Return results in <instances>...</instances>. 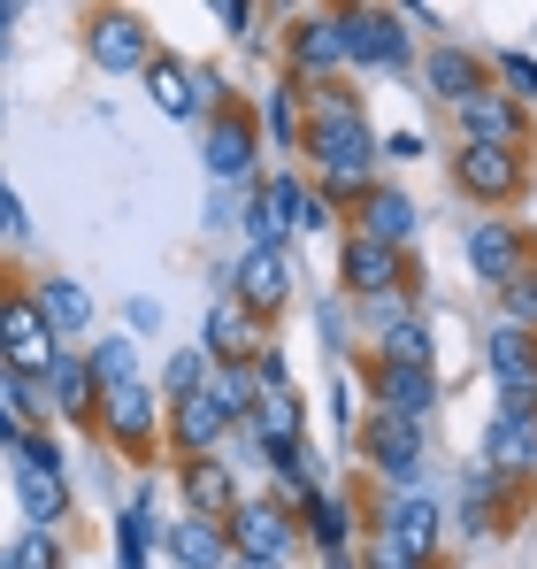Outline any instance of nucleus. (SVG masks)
<instances>
[{
  "mask_svg": "<svg viewBox=\"0 0 537 569\" xmlns=\"http://www.w3.org/2000/svg\"><path fill=\"white\" fill-rule=\"evenodd\" d=\"M315 108V123H307V147H315V162H323V200L331 192H376V139H368V116H361L354 93H338V86H315L307 93Z\"/></svg>",
  "mask_w": 537,
  "mask_h": 569,
  "instance_id": "1",
  "label": "nucleus"
},
{
  "mask_svg": "<svg viewBox=\"0 0 537 569\" xmlns=\"http://www.w3.org/2000/svg\"><path fill=\"white\" fill-rule=\"evenodd\" d=\"M0 355H8V370H16V378H54L62 339H54V323L39 316V300H23V292H8V300H0Z\"/></svg>",
  "mask_w": 537,
  "mask_h": 569,
  "instance_id": "2",
  "label": "nucleus"
},
{
  "mask_svg": "<svg viewBox=\"0 0 537 569\" xmlns=\"http://www.w3.org/2000/svg\"><path fill=\"white\" fill-rule=\"evenodd\" d=\"M338 31H346V62H368V70L407 62V16H392V8H346Z\"/></svg>",
  "mask_w": 537,
  "mask_h": 569,
  "instance_id": "3",
  "label": "nucleus"
},
{
  "mask_svg": "<svg viewBox=\"0 0 537 569\" xmlns=\"http://www.w3.org/2000/svg\"><path fill=\"white\" fill-rule=\"evenodd\" d=\"M85 47H92V62H100V70H115V78H131V70H154V39H146V23H139V16H123V8L92 16Z\"/></svg>",
  "mask_w": 537,
  "mask_h": 569,
  "instance_id": "4",
  "label": "nucleus"
},
{
  "mask_svg": "<svg viewBox=\"0 0 537 569\" xmlns=\"http://www.w3.org/2000/svg\"><path fill=\"white\" fill-rule=\"evenodd\" d=\"M207 355L231 370V362H254V355H268V331H262V316L239 300V292H223L215 308H207Z\"/></svg>",
  "mask_w": 537,
  "mask_h": 569,
  "instance_id": "5",
  "label": "nucleus"
},
{
  "mask_svg": "<svg viewBox=\"0 0 537 569\" xmlns=\"http://www.w3.org/2000/svg\"><path fill=\"white\" fill-rule=\"evenodd\" d=\"M453 116H460V147H507V154L523 147V100L515 93H492L484 86L476 100H460Z\"/></svg>",
  "mask_w": 537,
  "mask_h": 569,
  "instance_id": "6",
  "label": "nucleus"
},
{
  "mask_svg": "<svg viewBox=\"0 0 537 569\" xmlns=\"http://www.w3.org/2000/svg\"><path fill=\"white\" fill-rule=\"evenodd\" d=\"M453 186L468 192V200H484V208H499L507 192L523 186V162L507 147H460L453 154Z\"/></svg>",
  "mask_w": 537,
  "mask_h": 569,
  "instance_id": "7",
  "label": "nucleus"
},
{
  "mask_svg": "<svg viewBox=\"0 0 537 569\" xmlns=\"http://www.w3.org/2000/svg\"><path fill=\"white\" fill-rule=\"evenodd\" d=\"M231 292H239L254 316L284 308V300H292V254H284V247H246V262L231 270Z\"/></svg>",
  "mask_w": 537,
  "mask_h": 569,
  "instance_id": "8",
  "label": "nucleus"
},
{
  "mask_svg": "<svg viewBox=\"0 0 537 569\" xmlns=\"http://www.w3.org/2000/svg\"><path fill=\"white\" fill-rule=\"evenodd\" d=\"M368 455H376V470L392 477L399 492H415V477H423V423H399V416H376L368 431Z\"/></svg>",
  "mask_w": 537,
  "mask_h": 569,
  "instance_id": "9",
  "label": "nucleus"
},
{
  "mask_svg": "<svg viewBox=\"0 0 537 569\" xmlns=\"http://www.w3.org/2000/svg\"><path fill=\"white\" fill-rule=\"evenodd\" d=\"M468 262H476V278L507 284L530 270V239H523V223H476L468 231Z\"/></svg>",
  "mask_w": 537,
  "mask_h": 569,
  "instance_id": "10",
  "label": "nucleus"
},
{
  "mask_svg": "<svg viewBox=\"0 0 537 569\" xmlns=\"http://www.w3.org/2000/svg\"><path fill=\"white\" fill-rule=\"evenodd\" d=\"M16 508H23L31 531L62 523V516H70V477L54 470V462H16Z\"/></svg>",
  "mask_w": 537,
  "mask_h": 569,
  "instance_id": "11",
  "label": "nucleus"
},
{
  "mask_svg": "<svg viewBox=\"0 0 537 569\" xmlns=\"http://www.w3.org/2000/svg\"><path fill=\"white\" fill-rule=\"evenodd\" d=\"M430 408H438V378H430V370H407V362H384V370H376V416L423 423Z\"/></svg>",
  "mask_w": 537,
  "mask_h": 569,
  "instance_id": "12",
  "label": "nucleus"
},
{
  "mask_svg": "<svg viewBox=\"0 0 537 569\" xmlns=\"http://www.w3.org/2000/svg\"><path fill=\"white\" fill-rule=\"evenodd\" d=\"M170 555H178V569H231L239 562L231 523H215V516H184V523H170Z\"/></svg>",
  "mask_w": 537,
  "mask_h": 569,
  "instance_id": "13",
  "label": "nucleus"
},
{
  "mask_svg": "<svg viewBox=\"0 0 537 569\" xmlns=\"http://www.w3.org/2000/svg\"><path fill=\"white\" fill-rule=\"evenodd\" d=\"M184 508H192V516H215V523H231V516H239V477H231V462H215V455H192V462H184Z\"/></svg>",
  "mask_w": 537,
  "mask_h": 569,
  "instance_id": "14",
  "label": "nucleus"
},
{
  "mask_svg": "<svg viewBox=\"0 0 537 569\" xmlns=\"http://www.w3.org/2000/svg\"><path fill=\"white\" fill-rule=\"evenodd\" d=\"M231 547H239V555H268V562H284V547H292V516H284L276 500H239V516H231Z\"/></svg>",
  "mask_w": 537,
  "mask_h": 569,
  "instance_id": "15",
  "label": "nucleus"
},
{
  "mask_svg": "<svg viewBox=\"0 0 537 569\" xmlns=\"http://www.w3.org/2000/svg\"><path fill=\"white\" fill-rule=\"evenodd\" d=\"M346 284H354L361 300H384V292H399L407 284V262H399V247H376V239H346Z\"/></svg>",
  "mask_w": 537,
  "mask_h": 569,
  "instance_id": "16",
  "label": "nucleus"
},
{
  "mask_svg": "<svg viewBox=\"0 0 537 569\" xmlns=\"http://www.w3.org/2000/svg\"><path fill=\"white\" fill-rule=\"evenodd\" d=\"M207 170H215V178H246V170H254V116H246V108H223V116L207 123Z\"/></svg>",
  "mask_w": 537,
  "mask_h": 569,
  "instance_id": "17",
  "label": "nucleus"
},
{
  "mask_svg": "<svg viewBox=\"0 0 537 569\" xmlns=\"http://www.w3.org/2000/svg\"><path fill=\"white\" fill-rule=\"evenodd\" d=\"M438 523H446V516H438V500H430V492H399V500H392V516H384V539H399L407 555H423V562H430V555H438Z\"/></svg>",
  "mask_w": 537,
  "mask_h": 569,
  "instance_id": "18",
  "label": "nucleus"
},
{
  "mask_svg": "<svg viewBox=\"0 0 537 569\" xmlns=\"http://www.w3.org/2000/svg\"><path fill=\"white\" fill-rule=\"evenodd\" d=\"M146 93H154V108L162 116H192V108H207V93H215V78H192L184 62H170V54H154V70H146Z\"/></svg>",
  "mask_w": 537,
  "mask_h": 569,
  "instance_id": "19",
  "label": "nucleus"
},
{
  "mask_svg": "<svg viewBox=\"0 0 537 569\" xmlns=\"http://www.w3.org/2000/svg\"><path fill=\"white\" fill-rule=\"evenodd\" d=\"M423 78H430V93L438 100H453V108H460V100H476L484 93V62H476V54H468V47H430V62H423Z\"/></svg>",
  "mask_w": 537,
  "mask_h": 569,
  "instance_id": "20",
  "label": "nucleus"
},
{
  "mask_svg": "<svg viewBox=\"0 0 537 569\" xmlns=\"http://www.w3.org/2000/svg\"><path fill=\"white\" fill-rule=\"evenodd\" d=\"M170 431H178L184 462H192V455H207V447L231 431V416H223V400H215V392H192V400H178V408H170Z\"/></svg>",
  "mask_w": 537,
  "mask_h": 569,
  "instance_id": "21",
  "label": "nucleus"
},
{
  "mask_svg": "<svg viewBox=\"0 0 537 569\" xmlns=\"http://www.w3.org/2000/svg\"><path fill=\"white\" fill-rule=\"evenodd\" d=\"M100 423H108L115 447H139V439L154 431V392H146V385H115V392H100Z\"/></svg>",
  "mask_w": 537,
  "mask_h": 569,
  "instance_id": "22",
  "label": "nucleus"
},
{
  "mask_svg": "<svg viewBox=\"0 0 537 569\" xmlns=\"http://www.w3.org/2000/svg\"><path fill=\"white\" fill-rule=\"evenodd\" d=\"M484 362H492L499 385H537V331H523V323H492Z\"/></svg>",
  "mask_w": 537,
  "mask_h": 569,
  "instance_id": "23",
  "label": "nucleus"
},
{
  "mask_svg": "<svg viewBox=\"0 0 537 569\" xmlns=\"http://www.w3.org/2000/svg\"><path fill=\"white\" fill-rule=\"evenodd\" d=\"M361 239H376V247H407L415 239V200L407 192H368L361 200Z\"/></svg>",
  "mask_w": 537,
  "mask_h": 569,
  "instance_id": "24",
  "label": "nucleus"
},
{
  "mask_svg": "<svg viewBox=\"0 0 537 569\" xmlns=\"http://www.w3.org/2000/svg\"><path fill=\"white\" fill-rule=\"evenodd\" d=\"M537 462V423H515V416H492V439H484V470H530Z\"/></svg>",
  "mask_w": 537,
  "mask_h": 569,
  "instance_id": "25",
  "label": "nucleus"
},
{
  "mask_svg": "<svg viewBox=\"0 0 537 569\" xmlns=\"http://www.w3.org/2000/svg\"><path fill=\"white\" fill-rule=\"evenodd\" d=\"M292 62H300V70H338V62H346V31H338V16H307V23L292 31Z\"/></svg>",
  "mask_w": 537,
  "mask_h": 569,
  "instance_id": "26",
  "label": "nucleus"
},
{
  "mask_svg": "<svg viewBox=\"0 0 537 569\" xmlns=\"http://www.w3.org/2000/svg\"><path fill=\"white\" fill-rule=\"evenodd\" d=\"M300 523L315 531V547H323L331 562H338V555H346V539H354V508H346L338 492H315V500L300 508Z\"/></svg>",
  "mask_w": 537,
  "mask_h": 569,
  "instance_id": "27",
  "label": "nucleus"
},
{
  "mask_svg": "<svg viewBox=\"0 0 537 569\" xmlns=\"http://www.w3.org/2000/svg\"><path fill=\"white\" fill-rule=\"evenodd\" d=\"M39 316L54 323V339H62V331H85L92 323V292L78 278H47L39 284Z\"/></svg>",
  "mask_w": 537,
  "mask_h": 569,
  "instance_id": "28",
  "label": "nucleus"
},
{
  "mask_svg": "<svg viewBox=\"0 0 537 569\" xmlns=\"http://www.w3.org/2000/svg\"><path fill=\"white\" fill-rule=\"evenodd\" d=\"M85 408H100V378H92V362L62 355L54 362V416H85Z\"/></svg>",
  "mask_w": 537,
  "mask_h": 569,
  "instance_id": "29",
  "label": "nucleus"
},
{
  "mask_svg": "<svg viewBox=\"0 0 537 569\" xmlns=\"http://www.w3.org/2000/svg\"><path fill=\"white\" fill-rule=\"evenodd\" d=\"M207 392L223 400V416H231V423H254V408H262V378H254V362H231Z\"/></svg>",
  "mask_w": 537,
  "mask_h": 569,
  "instance_id": "30",
  "label": "nucleus"
},
{
  "mask_svg": "<svg viewBox=\"0 0 537 569\" xmlns=\"http://www.w3.org/2000/svg\"><path fill=\"white\" fill-rule=\"evenodd\" d=\"M262 200H268V223H276V231H300V223H307V200H315V192L300 186V178H268Z\"/></svg>",
  "mask_w": 537,
  "mask_h": 569,
  "instance_id": "31",
  "label": "nucleus"
},
{
  "mask_svg": "<svg viewBox=\"0 0 537 569\" xmlns=\"http://www.w3.org/2000/svg\"><path fill=\"white\" fill-rule=\"evenodd\" d=\"M146 547H154V516H146V500H131L123 523H115V555H123V569H146Z\"/></svg>",
  "mask_w": 537,
  "mask_h": 569,
  "instance_id": "32",
  "label": "nucleus"
},
{
  "mask_svg": "<svg viewBox=\"0 0 537 569\" xmlns=\"http://www.w3.org/2000/svg\"><path fill=\"white\" fill-rule=\"evenodd\" d=\"M92 378H100V392L139 385V355H131V339H100V347H92Z\"/></svg>",
  "mask_w": 537,
  "mask_h": 569,
  "instance_id": "33",
  "label": "nucleus"
},
{
  "mask_svg": "<svg viewBox=\"0 0 537 569\" xmlns=\"http://www.w3.org/2000/svg\"><path fill=\"white\" fill-rule=\"evenodd\" d=\"M207 355H192V347H184V355H170V370H162V392H170V408H178V400H192V392H207Z\"/></svg>",
  "mask_w": 537,
  "mask_h": 569,
  "instance_id": "34",
  "label": "nucleus"
},
{
  "mask_svg": "<svg viewBox=\"0 0 537 569\" xmlns=\"http://www.w3.org/2000/svg\"><path fill=\"white\" fill-rule=\"evenodd\" d=\"M430 355H438V347H430V331H423L415 316H407L399 331H384V362H407V370H430Z\"/></svg>",
  "mask_w": 537,
  "mask_h": 569,
  "instance_id": "35",
  "label": "nucleus"
},
{
  "mask_svg": "<svg viewBox=\"0 0 537 569\" xmlns=\"http://www.w3.org/2000/svg\"><path fill=\"white\" fill-rule=\"evenodd\" d=\"M0 569H62V547H54V531H23V539H8Z\"/></svg>",
  "mask_w": 537,
  "mask_h": 569,
  "instance_id": "36",
  "label": "nucleus"
},
{
  "mask_svg": "<svg viewBox=\"0 0 537 569\" xmlns=\"http://www.w3.org/2000/svg\"><path fill=\"white\" fill-rule=\"evenodd\" d=\"M499 323H523V331H537V270H523V278L499 284Z\"/></svg>",
  "mask_w": 537,
  "mask_h": 569,
  "instance_id": "37",
  "label": "nucleus"
},
{
  "mask_svg": "<svg viewBox=\"0 0 537 569\" xmlns=\"http://www.w3.org/2000/svg\"><path fill=\"white\" fill-rule=\"evenodd\" d=\"M300 86H276V93H268V131H276V147H300V139H307V131H300Z\"/></svg>",
  "mask_w": 537,
  "mask_h": 569,
  "instance_id": "38",
  "label": "nucleus"
},
{
  "mask_svg": "<svg viewBox=\"0 0 537 569\" xmlns=\"http://www.w3.org/2000/svg\"><path fill=\"white\" fill-rule=\"evenodd\" d=\"M368 569H430V562H423V555H407L399 539H384V531H376V547H368Z\"/></svg>",
  "mask_w": 537,
  "mask_h": 569,
  "instance_id": "39",
  "label": "nucleus"
},
{
  "mask_svg": "<svg viewBox=\"0 0 537 569\" xmlns=\"http://www.w3.org/2000/svg\"><path fill=\"white\" fill-rule=\"evenodd\" d=\"M499 78L515 86V100H523V93H537V62H530V54H499Z\"/></svg>",
  "mask_w": 537,
  "mask_h": 569,
  "instance_id": "40",
  "label": "nucleus"
},
{
  "mask_svg": "<svg viewBox=\"0 0 537 569\" xmlns=\"http://www.w3.org/2000/svg\"><path fill=\"white\" fill-rule=\"evenodd\" d=\"M0 231H23V200L8 192V178H0Z\"/></svg>",
  "mask_w": 537,
  "mask_h": 569,
  "instance_id": "41",
  "label": "nucleus"
},
{
  "mask_svg": "<svg viewBox=\"0 0 537 569\" xmlns=\"http://www.w3.org/2000/svg\"><path fill=\"white\" fill-rule=\"evenodd\" d=\"M384 154H392V162H415V154H423V139H415V131H399V139H384Z\"/></svg>",
  "mask_w": 537,
  "mask_h": 569,
  "instance_id": "42",
  "label": "nucleus"
},
{
  "mask_svg": "<svg viewBox=\"0 0 537 569\" xmlns=\"http://www.w3.org/2000/svg\"><path fill=\"white\" fill-rule=\"evenodd\" d=\"M0 439H8V447H23V439H31V431H23V416H16V408H0Z\"/></svg>",
  "mask_w": 537,
  "mask_h": 569,
  "instance_id": "43",
  "label": "nucleus"
},
{
  "mask_svg": "<svg viewBox=\"0 0 537 569\" xmlns=\"http://www.w3.org/2000/svg\"><path fill=\"white\" fill-rule=\"evenodd\" d=\"M231 569H284V562H268V555H239Z\"/></svg>",
  "mask_w": 537,
  "mask_h": 569,
  "instance_id": "44",
  "label": "nucleus"
},
{
  "mask_svg": "<svg viewBox=\"0 0 537 569\" xmlns=\"http://www.w3.org/2000/svg\"><path fill=\"white\" fill-rule=\"evenodd\" d=\"M0 31H16V8H8V0H0Z\"/></svg>",
  "mask_w": 537,
  "mask_h": 569,
  "instance_id": "45",
  "label": "nucleus"
},
{
  "mask_svg": "<svg viewBox=\"0 0 537 569\" xmlns=\"http://www.w3.org/2000/svg\"><path fill=\"white\" fill-rule=\"evenodd\" d=\"M331 569H354V562H346V555H338V562H331Z\"/></svg>",
  "mask_w": 537,
  "mask_h": 569,
  "instance_id": "46",
  "label": "nucleus"
}]
</instances>
